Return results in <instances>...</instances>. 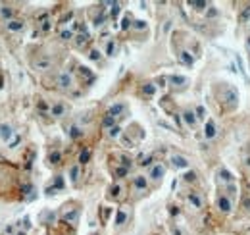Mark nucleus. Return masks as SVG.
Returning <instances> with one entry per match:
<instances>
[{
	"instance_id": "obj_1",
	"label": "nucleus",
	"mask_w": 250,
	"mask_h": 235,
	"mask_svg": "<svg viewBox=\"0 0 250 235\" xmlns=\"http://www.w3.org/2000/svg\"><path fill=\"white\" fill-rule=\"evenodd\" d=\"M225 100L229 102V106H235V104H237L239 92H237V89H235V87H227V91H225Z\"/></svg>"
},
{
	"instance_id": "obj_2",
	"label": "nucleus",
	"mask_w": 250,
	"mask_h": 235,
	"mask_svg": "<svg viewBox=\"0 0 250 235\" xmlns=\"http://www.w3.org/2000/svg\"><path fill=\"white\" fill-rule=\"evenodd\" d=\"M163 172H166V170H163V166H162V164H156V166H154L152 170H150V177L158 181V179H162V177H163Z\"/></svg>"
},
{
	"instance_id": "obj_3",
	"label": "nucleus",
	"mask_w": 250,
	"mask_h": 235,
	"mask_svg": "<svg viewBox=\"0 0 250 235\" xmlns=\"http://www.w3.org/2000/svg\"><path fill=\"white\" fill-rule=\"evenodd\" d=\"M58 85H60L62 89L71 87V75H69V73H66V72L60 73V75H58Z\"/></svg>"
},
{
	"instance_id": "obj_4",
	"label": "nucleus",
	"mask_w": 250,
	"mask_h": 235,
	"mask_svg": "<svg viewBox=\"0 0 250 235\" xmlns=\"http://www.w3.org/2000/svg\"><path fill=\"white\" fill-rule=\"evenodd\" d=\"M217 204H219V210L221 212H225V214H229V212H231V201H229V198L219 197L217 198Z\"/></svg>"
},
{
	"instance_id": "obj_5",
	"label": "nucleus",
	"mask_w": 250,
	"mask_h": 235,
	"mask_svg": "<svg viewBox=\"0 0 250 235\" xmlns=\"http://www.w3.org/2000/svg\"><path fill=\"white\" fill-rule=\"evenodd\" d=\"M6 27H8L10 31H21L23 29V21L21 19H10L8 23H6Z\"/></svg>"
},
{
	"instance_id": "obj_6",
	"label": "nucleus",
	"mask_w": 250,
	"mask_h": 235,
	"mask_svg": "<svg viewBox=\"0 0 250 235\" xmlns=\"http://www.w3.org/2000/svg\"><path fill=\"white\" fill-rule=\"evenodd\" d=\"M171 162H173V164H175L177 168H187V166H189V162H187V158H183V156H179V154L171 156Z\"/></svg>"
},
{
	"instance_id": "obj_7",
	"label": "nucleus",
	"mask_w": 250,
	"mask_h": 235,
	"mask_svg": "<svg viewBox=\"0 0 250 235\" xmlns=\"http://www.w3.org/2000/svg\"><path fill=\"white\" fill-rule=\"evenodd\" d=\"M50 66H52V60L50 58H40V60L35 62V68L37 69H48Z\"/></svg>"
},
{
	"instance_id": "obj_8",
	"label": "nucleus",
	"mask_w": 250,
	"mask_h": 235,
	"mask_svg": "<svg viewBox=\"0 0 250 235\" xmlns=\"http://www.w3.org/2000/svg\"><path fill=\"white\" fill-rule=\"evenodd\" d=\"M204 135L208 139H212V137H216V125H213V122L210 119V122H206V129H204Z\"/></svg>"
},
{
	"instance_id": "obj_9",
	"label": "nucleus",
	"mask_w": 250,
	"mask_h": 235,
	"mask_svg": "<svg viewBox=\"0 0 250 235\" xmlns=\"http://www.w3.org/2000/svg\"><path fill=\"white\" fill-rule=\"evenodd\" d=\"M133 185H135V189H139V191L146 189V179H144V175H137V177L133 179Z\"/></svg>"
},
{
	"instance_id": "obj_10",
	"label": "nucleus",
	"mask_w": 250,
	"mask_h": 235,
	"mask_svg": "<svg viewBox=\"0 0 250 235\" xmlns=\"http://www.w3.org/2000/svg\"><path fill=\"white\" fill-rule=\"evenodd\" d=\"M189 201H190V204H194V208H202V198H200L198 193H190Z\"/></svg>"
},
{
	"instance_id": "obj_11",
	"label": "nucleus",
	"mask_w": 250,
	"mask_h": 235,
	"mask_svg": "<svg viewBox=\"0 0 250 235\" xmlns=\"http://www.w3.org/2000/svg\"><path fill=\"white\" fill-rule=\"evenodd\" d=\"M0 137H2L4 141H8L12 137V127L10 125H0Z\"/></svg>"
},
{
	"instance_id": "obj_12",
	"label": "nucleus",
	"mask_w": 250,
	"mask_h": 235,
	"mask_svg": "<svg viewBox=\"0 0 250 235\" xmlns=\"http://www.w3.org/2000/svg\"><path fill=\"white\" fill-rule=\"evenodd\" d=\"M179 58H181V62L185 64V66H192V62H194V58H192L189 52H185V50L179 54Z\"/></svg>"
},
{
	"instance_id": "obj_13",
	"label": "nucleus",
	"mask_w": 250,
	"mask_h": 235,
	"mask_svg": "<svg viewBox=\"0 0 250 235\" xmlns=\"http://www.w3.org/2000/svg\"><path fill=\"white\" fill-rule=\"evenodd\" d=\"M123 108H125L123 104H113L112 108H110V112H108V116H113V118H116V116H119V114L123 112Z\"/></svg>"
},
{
	"instance_id": "obj_14",
	"label": "nucleus",
	"mask_w": 250,
	"mask_h": 235,
	"mask_svg": "<svg viewBox=\"0 0 250 235\" xmlns=\"http://www.w3.org/2000/svg\"><path fill=\"white\" fill-rule=\"evenodd\" d=\"M63 110H66V108H63V104H54L52 106V108H50V114H52V116H62V114H63Z\"/></svg>"
},
{
	"instance_id": "obj_15",
	"label": "nucleus",
	"mask_w": 250,
	"mask_h": 235,
	"mask_svg": "<svg viewBox=\"0 0 250 235\" xmlns=\"http://www.w3.org/2000/svg\"><path fill=\"white\" fill-rule=\"evenodd\" d=\"M77 216H79V212H77V210H71V212H66V214H63V220L73 224L75 220H77Z\"/></svg>"
},
{
	"instance_id": "obj_16",
	"label": "nucleus",
	"mask_w": 250,
	"mask_h": 235,
	"mask_svg": "<svg viewBox=\"0 0 250 235\" xmlns=\"http://www.w3.org/2000/svg\"><path fill=\"white\" fill-rule=\"evenodd\" d=\"M183 118H185V122H187V123H189L190 127H192V125L196 123V118H194V114H192V112H189V110H187V112L183 114Z\"/></svg>"
},
{
	"instance_id": "obj_17",
	"label": "nucleus",
	"mask_w": 250,
	"mask_h": 235,
	"mask_svg": "<svg viewBox=\"0 0 250 235\" xmlns=\"http://www.w3.org/2000/svg\"><path fill=\"white\" fill-rule=\"evenodd\" d=\"M89 158H90V151H89V148H85V151L79 154V164H87Z\"/></svg>"
},
{
	"instance_id": "obj_18",
	"label": "nucleus",
	"mask_w": 250,
	"mask_h": 235,
	"mask_svg": "<svg viewBox=\"0 0 250 235\" xmlns=\"http://www.w3.org/2000/svg\"><path fill=\"white\" fill-rule=\"evenodd\" d=\"M33 156H35V152L29 148V151H27V154H25V168H27V170H29L31 164H33Z\"/></svg>"
},
{
	"instance_id": "obj_19",
	"label": "nucleus",
	"mask_w": 250,
	"mask_h": 235,
	"mask_svg": "<svg viewBox=\"0 0 250 235\" xmlns=\"http://www.w3.org/2000/svg\"><path fill=\"white\" fill-rule=\"evenodd\" d=\"M113 123H116V118H113V116H106V118L102 119V125H104V127H110V129L113 127Z\"/></svg>"
},
{
	"instance_id": "obj_20",
	"label": "nucleus",
	"mask_w": 250,
	"mask_h": 235,
	"mask_svg": "<svg viewBox=\"0 0 250 235\" xmlns=\"http://www.w3.org/2000/svg\"><path fill=\"white\" fill-rule=\"evenodd\" d=\"M69 175H71V181H77V179H79V166H71Z\"/></svg>"
},
{
	"instance_id": "obj_21",
	"label": "nucleus",
	"mask_w": 250,
	"mask_h": 235,
	"mask_svg": "<svg viewBox=\"0 0 250 235\" xmlns=\"http://www.w3.org/2000/svg\"><path fill=\"white\" fill-rule=\"evenodd\" d=\"M125 220H127V214H125L123 210H119L117 214H116V224H117V225H121V224L125 222Z\"/></svg>"
},
{
	"instance_id": "obj_22",
	"label": "nucleus",
	"mask_w": 250,
	"mask_h": 235,
	"mask_svg": "<svg viewBox=\"0 0 250 235\" xmlns=\"http://www.w3.org/2000/svg\"><path fill=\"white\" fill-rule=\"evenodd\" d=\"M142 91H144V95H148V96H150V95H154V91H156V87H154L152 83H146L144 87H142Z\"/></svg>"
},
{
	"instance_id": "obj_23",
	"label": "nucleus",
	"mask_w": 250,
	"mask_h": 235,
	"mask_svg": "<svg viewBox=\"0 0 250 235\" xmlns=\"http://www.w3.org/2000/svg\"><path fill=\"white\" fill-rule=\"evenodd\" d=\"M219 177H221L223 181H227V183H229V181L233 179V177H231V174L227 172V170H221V172H219Z\"/></svg>"
},
{
	"instance_id": "obj_24",
	"label": "nucleus",
	"mask_w": 250,
	"mask_h": 235,
	"mask_svg": "<svg viewBox=\"0 0 250 235\" xmlns=\"http://www.w3.org/2000/svg\"><path fill=\"white\" fill-rule=\"evenodd\" d=\"M248 19H250V6H246L240 14V21H248Z\"/></svg>"
},
{
	"instance_id": "obj_25",
	"label": "nucleus",
	"mask_w": 250,
	"mask_h": 235,
	"mask_svg": "<svg viewBox=\"0 0 250 235\" xmlns=\"http://www.w3.org/2000/svg\"><path fill=\"white\" fill-rule=\"evenodd\" d=\"M60 158H62V156H60V152H50V162H52V164H60Z\"/></svg>"
},
{
	"instance_id": "obj_26",
	"label": "nucleus",
	"mask_w": 250,
	"mask_h": 235,
	"mask_svg": "<svg viewBox=\"0 0 250 235\" xmlns=\"http://www.w3.org/2000/svg\"><path fill=\"white\" fill-rule=\"evenodd\" d=\"M169 79H171V83H175V85H181V83H185V77H181V75H171Z\"/></svg>"
},
{
	"instance_id": "obj_27",
	"label": "nucleus",
	"mask_w": 250,
	"mask_h": 235,
	"mask_svg": "<svg viewBox=\"0 0 250 235\" xmlns=\"http://www.w3.org/2000/svg\"><path fill=\"white\" fill-rule=\"evenodd\" d=\"M113 52H116V45H113V41L108 42V48H106V54L108 56H113Z\"/></svg>"
},
{
	"instance_id": "obj_28",
	"label": "nucleus",
	"mask_w": 250,
	"mask_h": 235,
	"mask_svg": "<svg viewBox=\"0 0 250 235\" xmlns=\"http://www.w3.org/2000/svg\"><path fill=\"white\" fill-rule=\"evenodd\" d=\"M71 37H73V33H71V31H62L60 33V39H63V41H69Z\"/></svg>"
},
{
	"instance_id": "obj_29",
	"label": "nucleus",
	"mask_w": 250,
	"mask_h": 235,
	"mask_svg": "<svg viewBox=\"0 0 250 235\" xmlns=\"http://www.w3.org/2000/svg\"><path fill=\"white\" fill-rule=\"evenodd\" d=\"M89 41V35H79V37H77V45H85V42H87Z\"/></svg>"
},
{
	"instance_id": "obj_30",
	"label": "nucleus",
	"mask_w": 250,
	"mask_h": 235,
	"mask_svg": "<svg viewBox=\"0 0 250 235\" xmlns=\"http://www.w3.org/2000/svg\"><path fill=\"white\" fill-rule=\"evenodd\" d=\"M2 18H6L10 21V18H12V8H2Z\"/></svg>"
},
{
	"instance_id": "obj_31",
	"label": "nucleus",
	"mask_w": 250,
	"mask_h": 235,
	"mask_svg": "<svg viewBox=\"0 0 250 235\" xmlns=\"http://www.w3.org/2000/svg\"><path fill=\"white\" fill-rule=\"evenodd\" d=\"M135 29H139V31H142V29H146V23H144V21H135Z\"/></svg>"
},
{
	"instance_id": "obj_32",
	"label": "nucleus",
	"mask_w": 250,
	"mask_h": 235,
	"mask_svg": "<svg viewBox=\"0 0 250 235\" xmlns=\"http://www.w3.org/2000/svg\"><path fill=\"white\" fill-rule=\"evenodd\" d=\"M123 175H127V168H117L116 170V177H123Z\"/></svg>"
},
{
	"instance_id": "obj_33",
	"label": "nucleus",
	"mask_w": 250,
	"mask_h": 235,
	"mask_svg": "<svg viewBox=\"0 0 250 235\" xmlns=\"http://www.w3.org/2000/svg\"><path fill=\"white\" fill-rule=\"evenodd\" d=\"M119 131H121L119 127H117V125H113L112 129H110V137H117V135H119Z\"/></svg>"
},
{
	"instance_id": "obj_34",
	"label": "nucleus",
	"mask_w": 250,
	"mask_h": 235,
	"mask_svg": "<svg viewBox=\"0 0 250 235\" xmlns=\"http://www.w3.org/2000/svg\"><path fill=\"white\" fill-rule=\"evenodd\" d=\"M19 141H21V137H19V135H16V139H13L12 143H10V148H16V147H17V143H19Z\"/></svg>"
},
{
	"instance_id": "obj_35",
	"label": "nucleus",
	"mask_w": 250,
	"mask_h": 235,
	"mask_svg": "<svg viewBox=\"0 0 250 235\" xmlns=\"http://www.w3.org/2000/svg\"><path fill=\"white\" fill-rule=\"evenodd\" d=\"M69 135H71V137H79V135H81V131L77 129V127H71V131H69Z\"/></svg>"
},
{
	"instance_id": "obj_36",
	"label": "nucleus",
	"mask_w": 250,
	"mask_h": 235,
	"mask_svg": "<svg viewBox=\"0 0 250 235\" xmlns=\"http://www.w3.org/2000/svg\"><path fill=\"white\" fill-rule=\"evenodd\" d=\"M54 185H56V187H58V189H62V187H63V181H62V177H56Z\"/></svg>"
},
{
	"instance_id": "obj_37",
	"label": "nucleus",
	"mask_w": 250,
	"mask_h": 235,
	"mask_svg": "<svg viewBox=\"0 0 250 235\" xmlns=\"http://www.w3.org/2000/svg\"><path fill=\"white\" fill-rule=\"evenodd\" d=\"M192 6H196V10H202L204 6H206V2H190Z\"/></svg>"
},
{
	"instance_id": "obj_38",
	"label": "nucleus",
	"mask_w": 250,
	"mask_h": 235,
	"mask_svg": "<svg viewBox=\"0 0 250 235\" xmlns=\"http://www.w3.org/2000/svg\"><path fill=\"white\" fill-rule=\"evenodd\" d=\"M90 58H92V60H98V58H100V52H98V50H90Z\"/></svg>"
},
{
	"instance_id": "obj_39",
	"label": "nucleus",
	"mask_w": 250,
	"mask_h": 235,
	"mask_svg": "<svg viewBox=\"0 0 250 235\" xmlns=\"http://www.w3.org/2000/svg\"><path fill=\"white\" fill-rule=\"evenodd\" d=\"M150 162H152V156H146V158H142V162H140V164H142V166H148Z\"/></svg>"
},
{
	"instance_id": "obj_40",
	"label": "nucleus",
	"mask_w": 250,
	"mask_h": 235,
	"mask_svg": "<svg viewBox=\"0 0 250 235\" xmlns=\"http://www.w3.org/2000/svg\"><path fill=\"white\" fill-rule=\"evenodd\" d=\"M113 6V8H112V14H113V16H117V14H119V4H112Z\"/></svg>"
},
{
	"instance_id": "obj_41",
	"label": "nucleus",
	"mask_w": 250,
	"mask_h": 235,
	"mask_svg": "<svg viewBox=\"0 0 250 235\" xmlns=\"http://www.w3.org/2000/svg\"><path fill=\"white\" fill-rule=\"evenodd\" d=\"M119 191H121V187H119V185H116V187L112 189V195H113V197H117V195H119Z\"/></svg>"
},
{
	"instance_id": "obj_42",
	"label": "nucleus",
	"mask_w": 250,
	"mask_h": 235,
	"mask_svg": "<svg viewBox=\"0 0 250 235\" xmlns=\"http://www.w3.org/2000/svg\"><path fill=\"white\" fill-rule=\"evenodd\" d=\"M196 114H198V118H204V108H202V106H198V108H196Z\"/></svg>"
},
{
	"instance_id": "obj_43",
	"label": "nucleus",
	"mask_w": 250,
	"mask_h": 235,
	"mask_svg": "<svg viewBox=\"0 0 250 235\" xmlns=\"http://www.w3.org/2000/svg\"><path fill=\"white\" fill-rule=\"evenodd\" d=\"M194 177H196V175L190 172V174H187V175H185V179H187V181H194Z\"/></svg>"
},
{
	"instance_id": "obj_44",
	"label": "nucleus",
	"mask_w": 250,
	"mask_h": 235,
	"mask_svg": "<svg viewBox=\"0 0 250 235\" xmlns=\"http://www.w3.org/2000/svg\"><path fill=\"white\" fill-rule=\"evenodd\" d=\"M23 193H31V185H23Z\"/></svg>"
},
{
	"instance_id": "obj_45",
	"label": "nucleus",
	"mask_w": 250,
	"mask_h": 235,
	"mask_svg": "<svg viewBox=\"0 0 250 235\" xmlns=\"http://www.w3.org/2000/svg\"><path fill=\"white\" fill-rule=\"evenodd\" d=\"M246 164H248V166H250V158H248V160H246Z\"/></svg>"
},
{
	"instance_id": "obj_46",
	"label": "nucleus",
	"mask_w": 250,
	"mask_h": 235,
	"mask_svg": "<svg viewBox=\"0 0 250 235\" xmlns=\"http://www.w3.org/2000/svg\"><path fill=\"white\" fill-rule=\"evenodd\" d=\"M17 235H25V233H23V231H21V233H17Z\"/></svg>"
},
{
	"instance_id": "obj_47",
	"label": "nucleus",
	"mask_w": 250,
	"mask_h": 235,
	"mask_svg": "<svg viewBox=\"0 0 250 235\" xmlns=\"http://www.w3.org/2000/svg\"><path fill=\"white\" fill-rule=\"evenodd\" d=\"M248 46H250V39H248Z\"/></svg>"
}]
</instances>
